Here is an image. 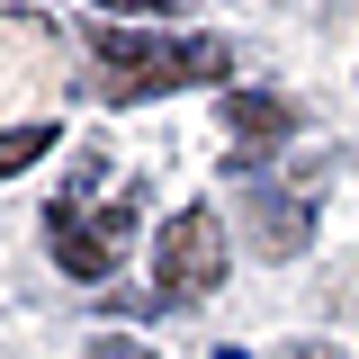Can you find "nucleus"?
Here are the masks:
<instances>
[{"label": "nucleus", "instance_id": "2", "mask_svg": "<svg viewBox=\"0 0 359 359\" xmlns=\"http://www.w3.org/2000/svg\"><path fill=\"white\" fill-rule=\"evenodd\" d=\"M90 81L108 108H135V99H171V90H198L233 72V45L224 36H126V27H90Z\"/></svg>", "mask_w": 359, "mask_h": 359}, {"label": "nucleus", "instance_id": "7", "mask_svg": "<svg viewBox=\"0 0 359 359\" xmlns=\"http://www.w3.org/2000/svg\"><path fill=\"white\" fill-rule=\"evenodd\" d=\"M63 144V126L54 117H27V126H0V180H18V171H36L45 153Z\"/></svg>", "mask_w": 359, "mask_h": 359}, {"label": "nucleus", "instance_id": "11", "mask_svg": "<svg viewBox=\"0 0 359 359\" xmlns=\"http://www.w3.org/2000/svg\"><path fill=\"white\" fill-rule=\"evenodd\" d=\"M216 359H243V351H216Z\"/></svg>", "mask_w": 359, "mask_h": 359}, {"label": "nucleus", "instance_id": "10", "mask_svg": "<svg viewBox=\"0 0 359 359\" xmlns=\"http://www.w3.org/2000/svg\"><path fill=\"white\" fill-rule=\"evenodd\" d=\"M278 359H351V351H332V341H287Z\"/></svg>", "mask_w": 359, "mask_h": 359}, {"label": "nucleus", "instance_id": "8", "mask_svg": "<svg viewBox=\"0 0 359 359\" xmlns=\"http://www.w3.org/2000/svg\"><path fill=\"white\" fill-rule=\"evenodd\" d=\"M81 359H153V351H144V341H126V332H99Z\"/></svg>", "mask_w": 359, "mask_h": 359}, {"label": "nucleus", "instance_id": "3", "mask_svg": "<svg viewBox=\"0 0 359 359\" xmlns=\"http://www.w3.org/2000/svg\"><path fill=\"white\" fill-rule=\"evenodd\" d=\"M314 198H323V162H306L297 180H233V216H243V243L261 261H297L314 243Z\"/></svg>", "mask_w": 359, "mask_h": 359}, {"label": "nucleus", "instance_id": "6", "mask_svg": "<svg viewBox=\"0 0 359 359\" xmlns=\"http://www.w3.org/2000/svg\"><path fill=\"white\" fill-rule=\"evenodd\" d=\"M297 126H306L297 99H278V90H224V135H233L243 153H278Z\"/></svg>", "mask_w": 359, "mask_h": 359}, {"label": "nucleus", "instance_id": "9", "mask_svg": "<svg viewBox=\"0 0 359 359\" xmlns=\"http://www.w3.org/2000/svg\"><path fill=\"white\" fill-rule=\"evenodd\" d=\"M108 9H144V18H180L189 0H108Z\"/></svg>", "mask_w": 359, "mask_h": 359}, {"label": "nucleus", "instance_id": "5", "mask_svg": "<svg viewBox=\"0 0 359 359\" xmlns=\"http://www.w3.org/2000/svg\"><path fill=\"white\" fill-rule=\"evenodd\" d=\"M54 81H72V72H63V36L45 27L36 9H0V108L45 99Z\"/></svg>", "mask_w": 359, "mask_h": 359}, {"label": "nucleus", "instance_id": "1", "mask_svg": "<svg viewBox=\"0 0 359 359\" xmlns=\"http://www.w3.org/2000/svg\"><path fill=\"white\" fill-rule=\"evenodd\" d=\"M99 180H108V144H81L63 198L45 207V252H54V269H72L81 287H108L117 278V252H126L135 216H144V180H126L117 198H90Z\"/></svg>", "mask_w": 359, "mask_h": 359}, {"label": "nucleus", "instance_id": "4", "mask_svg": "<svg viewBox=\"0 0 359 359\" xmlns=\"http://www.w3.org/2000/svg\"><path fill=\"white\" fill-rule=\"evenodd\" d=\"M224 287V224L216 207L198 198V207H180L162 233H153V297L162 306H189V297H207Z\"/></svg>", "mask_w": 359, "mask_h": 359}]
</instances>
